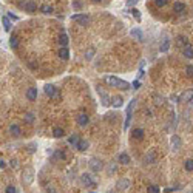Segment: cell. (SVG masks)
<instances>
[{
	"label": "cell",
	"instance_id": "74e56055",
	"mask_svg": "<svg viewBox=\"0 0 193 193\" xmlns=\"http://www.w3.org/2000/svg\"><path fill=\"white\" fill-rule=\"evenodd\" d=\"M185 73H187V76H193V65H187L185 66Z\"/></svg>",
	"mask_w": 193,
	"mask_h": 193
},
{
	"label": "cell",
	"instance_id": "db71d44e",
	"mask_svg": "<svg viewBox=\"0 0 193 193\" xmlns=\"http://www.w3.org/2000/svg\"><path fill=\"white\" fill-rule=\"evenodd\" d=\"M188 104H190V105H191V107H193V98H191V99H190V102H188Z\"/></svg>",
	"mask_w": 193,
	"mask_h": 193
},
{
	"label": "cell",
	"instance_id": "f1b7e54d",
	"mask_svg": "<svg viewBox=\"0 0 193 193\" xmlns=\"http://www.w3.org/2000/svg\"><path fill=\"white\" fill-rule=\"evenodd\" d=\"M40 11H42L43 14H51V13H53V6H51V5H42V6H40Z\"/></svg>",
	"mask_w": 193,
	"mask_h": 193
},
{
	"label": "cell",
	"instance_id": "60d3db41",
	"mask_svg": "<svg viewBox=\"0 0 193 193\" xmlns=\"http://www.w3.org/2000/svg\"><path fill=\"white\" fill-rule=\"evenodd\" d=\"M25 120H27V122H30V124H33V120H34L33 114H31V113H27V114H25Z\"/></svg>",
	"mask_w": 193,
	"mask_h": 193
},
{
	"label": "cell",
	"instance_id": "8d00e7d4",
	"mask_svg": "<svg viewBox=\"0 0 193 193\" xmlns=\"http://www.w3.org/2000/svg\"><path fill=\"white\" fill-rule=\"evenodd\" d=\"M148 193H159V187L158 185H148Z\"/></svg>",
	"mask_w": 193,
	"mask_h": 193
},
{
	"label": "cell",
	"instance_id": "9a60e30c",
	"mask_svg": "<svg viewBox=\"0 0 193 193\" xmlns=\"http://www.w3.org/2000/svg\"><path fill=\"white\" fill-rule=\"evenodd\" d=\"M176 45H178L179 48H184V46L188 45V39H187L185 36H178V39H176Z\"/></svg>",
	"mask_w": 193,
	"mask_h": 193
},
{
	"label": "cell",
	"instance_id": "7402d4cb",
	"mask_svg": "<svg viewBox=\"0 0 193 193\" xmlns=\"http://www.w3.org/2000/svg\"><path fill=\"white\" fill-rule=\"evenodd\" d=\"M76 148H77L79 152H85V150L88 148V142H87L85 139H80V141L77 142V145H76Z\"/></svg>",
	"mask_w": 193,
	"mask_h": 193
},
{
	"label": "cell",
	"instance_id": "e0dca14e",
	"mask_svg": "<svg viewBox=\"0 0 193 193\" xmlns=\"http://www.w3.org/2000/svg\"><path fill=\"white\" fill-rule=\"evenodd\" d=\"M193 98V90H187V91H184L182 93V96H181V101L182 102H190V99Z\"/></svg>",
	"mask_w": 193,
	"mask_h": 193
},
{
	"label": "cell",
	"instance_id": "83f0119b",
	"mask_svg": "<svg viewBox=\"0 0 193 193\" xmlns=\"http://www.w3.org/2000/svg\"><path fill=\"white\" fill-rule=\"evenodd\" d=\"M65 134V131H63V128H60V127H56L54 130H53V136L54 138H62Z\"/></svg>",
	"mask_w": 193,
	"mask_h": 193
},
{
	"label": "cell",
	"instance_id": "44dd1931",
	"mask_svg": "<svg viewBox=\"0 0 193 193\" xmlns=\"http://www.w3.org/2000/svg\"><path fill=\"white\" fill-rule=\"evenodd\" d=\"M131 136H133L134 139L141 141V139L144 138V130H142V128H134V130L131 131Z\"/></svg>",
	"mask_w": 193,
	"mask_h": 193
},
{
	"label": "cell",
	"instance_id": "f6af8a7d",
	"mask_svg": "<svg viewBox=\"0 0 193 193\" xmlns=\"http://www.w3.org/2000/svg\"><path fill=\"white\" fill-rule=\"evenodd\" d=\"M9 165H11L13 168H17V165H19V162H17V159H11V161H9Z\"/></svg>",
	"mask_w": 193,
	"mask_h": 193
},
{
	"label": "cell",
	"instance_id": "681fc988",
	"mask_svg": "<svg viewBox=\"0 0 193 193\" xmlns=\"http://www.w3.org/2000/svg\"><path fill=\"white\" fill-rule=\"evenodd\" d=\"M59 98H60V93L56 90V93H54V96H53V99H59Z\"/></svg>",
	"mask_w": 193,
	"mask_h": 193
},
{
	"label": "cell",
	"instance_id": "4fadbf2b",
	"mask_svg": "<svg viewBox=\"0 0 193 193\" xmlns=\"http://www.w3.org/2000/svg\"><path fill=\"white\" fill-rule=\"evenodd\" d=\"M130 34H131L134 39H138L139 42H142V40H144V34H142V31H141L139 28H133V30L130 31Z\"/></svg>",
	"mask_w": 193,
	"mask_h": 193
},
{
	"label": "cell",
	"instance_id": "836d02e7",
	"mask_svg": "<svg viewBox=\"0 0 193 193\" xmlns=\"http://www.w3.org/2000/svg\"><path fill=\"white\" fill-rule=\"evenodd\" d=\"M184 167H185L187 172H193V159H187L185 164H184Z\"/></svg>",
	"mask_w": 193,
	"mask_h": 193
},
{
	"label": "cell",
	"instance_id": "d6986e66",
	"mask_svg": "<svg viewBox=\"0 0 193 193\" xmlns=\"http://www.w3.org/2000/svg\"><path fill=\"white\" fill-rule=\"evenodd\" d=\"M182 53H184V56H185L187 59H193V48H191L190 45H187V46L182 48Z\"/></svg>",
	"mask_w": 193,
	"mask_h": 193
},
{
	"label": "cell",
	"instance_id": "2e32d148",
	"mask_svg": "<svg viewBox=\"0 0 193 193\" xmlns=\"http://www.w3.org/2000/svg\"><path fill=\"white\" fill-rule=\"evenodd\" d=\"M9 131H11V134H13L14 138H19V136L22 134V130H20V127H19L17 124H13V125L9 127Z\"/></svg>",
	"mask_w": 193,
	"mask_h": 193
},
{
	"label": "cell",
	"instance_id": "8fae6325",
	"mask_svg": "<svg viewBox=\"0 0 193 193\" xmlns=\"http://www.w3.org/2000/svg\"><path fill=\"white\" fill-rule=\"evenodd\" d=\"M27 98H28L30 101H36V99H37V88H36V87L28 88V91H27Z\"/></svg>",
	"mask_w": 193,
	"mask_h": 193
},
{
	"label": "cell",
	"instance_id": "816d5d0a",
	"mask_svg": "<svg viewBox=\"0 0 193 193\" xmlns=\"http://www.w3.org/2000/svg\"><path fill=\"white\" fill-rule=\"evenodd\" d=\"M5 167H6L5 161H2V159H0V168H5Z\"/></svg>",
	"mask_w": 193,
	"mask_h": 193
},
{
	"label": "cell",
	"instance_id": "11a10c76",
	"mask_svg": "<svg viewBox=\"0 0 193 193\" xmlns=\"http://www.w3.org/2000/svg\"><path fill=\"white\" fill-rule=\"evenodd\" d=\"M93 2H102V0H93Z\"/></svg>",
	"mask_w": 193,
	"mask_h": 193
},
{
	"label": "cell",
	"instance_id": "52a82bcc",
	"mask_svg": "<svg viewBox=\"0 0 193 193\" xmlns=\"http://www.w3.org/2000/svg\"><path fill=\"white\" fill-rule=\"evenodd\" d=\"M116 185H117L119 190H127V188L130 187V179H128V178H120V179L116 182Z\"/></svg>",
	"mask_w": 193,
	"mask_h": 193
},
{
	"label": "cell",
	"instance_id": "7dc6e473",
	"mask_svg": "<svg viewBox=\"0 0 193 193\" xmlns=\"http://www.w3.org/2000/svg\"><path fill=\"white\" fill-rule=\"evenodd\" d=\"M46 193H57V191H56V188H54V187H51V185H50V187L46 188Z\"/></svg>",
	"mask_w": 193,
	"mask_h": 193
},
{
	"label": "cell",
	"instance_id": "6da1fadb",
	"mask_svg": "<svg viewBox=\"0 0 193 193\" xmlns=\"http://www.w3.org/2000/svg\"><path fill=\"white\" fill-rule=\"evenodd\" d=\"M105 82L114 88H119V90H128L130 88V84L122 80V79H119V77H114V76H107L105 77Z\"/></svg>",
	"mask_w": 193,
	"mask_h": 193
},
{
	"label": "cell",
	"instance_id": "f546056e",
	"mask_svg": "<svg viewBox=\"0 0 193 193\" xmlns=\"http://www.w3.org/2000/svg\"><path fill=\"white\" fill-rule=\"evenodd\" d=\"M79 141H80V138H79V134H73V136H71V138L68 139V142L71 144V145H74V147L77 145V142H79Z\"/></svg>",
	"mask_w": 193,
	"mask_h": 193
},
{
	"label": "cell",
	"instance_id": "ac0fdd59",
	"mask_svg": "<svg viewBox=\"0 0 193 193\" xmlns=\"http://www.w3.org/2000/svg\"><path fill=\"white\" fill-rule=\"evenodd\" d=\"M117 161H119L120 164H124V165H128L131 159H130V156H128L127 153H120V155H119V158H117Z\"/></svg>",
	"mask_w": 193,
	"mask_h": 193
},
{
	"label": "cell",
	"instance_id": "d6a6232c",
	"mask_svg": "<svg viewBox=\"0 0 193 193\" xmlns=\"http://www.w3.org/2000/svg\"><path fill=\"white\" fill-rule=\"evenodd\" d=\"M130 13H131V16H133V17H134V19H136L138 22H141V19H142V17H141V11H139V9L133 8V9H131Z\"/></svg>",
	"mask_w": 193,
	"mask_h": 193
},
{
	"label": "cell",
	"instance_id": "1f68e13d",
	"mask_svg": "<svg viewBox=\"0 0 193 193\" xmlns=\"http://www.w3.org/2000/svg\"><path fill=\"white\" fill-rule=\"evenodd\" d=\"M53 155H54V159H56V161H60V159H65V153H63L62 150H56V152H54Z\"/></svg>",
	"mask_w": 193,
	"mask_h": 193
},
{
	"label": "cell",
	"instance_id": "8992f818",
	"mask_svg": "<svg viewBox=\"0 0 193 193\" xmlns=\"http://www.w3.org/2000/svg\"><path fill=\"white\" fill-rule=\"evenodd\" d=\"M98 93L101 94V104H102L104 107H110V104H111V101H110V96H108L105 91L99 90V88H98Z\"/></svg>",
	"mask_w": 193,
	"mask_h": 193
},
{
	"label": "cell",
	"instance_id": "f35d334b",
	"mask_svg": "<svg viewBox=\"0 0 193 193\" xmlns=\"http://www.w3.org/2000/svg\"><path fill=\"white\" fill-rule=\"evenodd\" d=\"M155 3H156V6H165L168 3V0H155Z\"/></svg>",
	"mask_w": 193,
	"mask_h": 193
},
{
	"label": "cell",
	"instance_id": "ab89813d",
	"mask_svg": "<svg viewBox=\"0 0 193 193\" xmlns=\"http://www.w3.org/2000/svg\"><path fill=\"white\" fill-rule=\"evenodd\" d=\"M5 193H17V190H16V187H14V185H8V187H6V190H5Z\"/></svg>",
	"mask_w": 193,
	"mask_h": 193
},
{
	"label": "cell",
	"instance_id": "5b68a950",
	"mask_svg": "<svg viewBox=\"0 0 193 193\" xmlns=\"http://www.w3.org/2000/svg\"><path fill=\"white\" fill-rule=\"evenodd\" d=\"M71 19H73L74 22H77L79 25H88V22H90V17L87 14H74Z\"/></svg>",
	"mask_w": 193,
	"mask_h": 193
},
{
	"label": "cell",
	"instance_id": "3957f363",
	"mask_svg": "<svg viewBox=\"0 0 193 193\" xmlns=\"http://www.w3.org/2000/svg\"><path fill=\"white\" fill-rule=\"evenodd\" d=\"M80 182H82V185H85V187H91V188H94V187H98V184H96V181L88 175V173H84L82 176H80Z\"/></svg>",
	"mask_w": 193,
	"mask_h": 193
},
{
	"label": "cell",
	"instance_id": "cb8c5ba5",
	"mask_svg": "<svg viewBox=\"0 0 193 193\" xmlns=\"http://www.w3.org/2000/svg\"><path fill=\"white\" fill-rule=\"evenodd\" d=\"M145 162H147V164L156 162V153H155V152H148V153L145 155Z\"/></svg>",
	"mask_w": 193,
	"mask_h": 193
},
{
	"label": "cell",
	"instance_id": "277c9868",
	"mask_svg": "<svg viewBox=\"0 0 193 193\" xmlns=\"http://www.w3.org/2000/svg\"><path fill=\"white\" fill-rule=\"evenodd\" d=\"M90 167H91V170H93V172H101L102 168H104V162H102L101 159L93 158V159L90 161Z\"/></svg>",
	"mask_w": 193,
	"mask_h": 193
},
{
	"label": "cell",
	"instance_id": "9f6ffc18",
	"mask_svg": "<svg viewBox=\"0 0 193 193\" xmlns=\"http://www.w3.org/2000/svg\"><path fill=\"white\" fill-rule=\"evenodd\" d=\"M107 193H116V191H113V190H111V191H107Z\"/></svg>",
	"mask_w": 193,
	"mask_h": 193
},
{
	"label": "cell",
	"instance_id": "30bf717a",
	"mask_svg": "<svg viewBox=\"0 0 193 193\" xmlns=\"http://www.w3.org/2000/svg\"><path fill=\"white\" fill-rule=\"evenodd\" d=\"M111 105H113L114 108L122 107V105H124V99H122V96H114V98H111Z\"/></svg>",
	"mask_w": 193,
	"mask_h": 193
},
{
	"label": "cell",
	"instance_id": "ba28073f",
	"mask_svg": "<svg viewBox=\"0 0 193 193\" xmlns=\"http://www.w3.org/2000/svg\"><path fill=\"white\" fill-rule=\"evenodd\" d=\"M88 122H90V117H88L87 113H80V114L77 116V124H79L80 127H85Z\"/></svg>",
	"mask_w": 193,
	"mask_h": 193
},
{
	"label": "cell",
	"instance_id": "4316f807",
	"mask_svg": "<svg viewBox=\"0 0 193 193\" xmlns=\"http://www.w3.org/2000/svg\"><path fill=\"white\" fill-rule=\"evenodd\" d=\"M2 23H3V28H5V31H9L11 30V22H9V19L8 17H2Z\"/></svg>",
	"mask_w": 193,
	"mask_h": 193
},
{
	"label": "cell",
	"instance_id": "6f0895ef",
	"mask_svg": "<svg viewBox=\"0 0 193 193\" xmlns=\"http://www.w3.org/2000/svg\"><path fill=\"white\" fill-rule=\"evenodd\" d=\"M91 193H94V191H91Z\"/></svg>",
	"mask_w": 193,
	"mask_h": 193
},
{
	"label": "cell",
	"instance_id": "f5cc1de1",
	"mask_svg": "<svg viewBox=\"0 0 193 193\" xmlns=\"http://www.w3.org/2000/svg\"><path fill=\"white\" fill-rule=\"evenodd\" d=\"M111 172H116V167H114V165L110 167V175H111Z\"/></svg>",
	"mask_w": 193,
	"mask_h": 193
},
{
	"label": "cell",
	"instance_id": "c3c4849f",
	"mask_svg": "<svg viewBox=\"0 0 193 193\" xmlns=\"http://www.w3.org/2000/svg\"><path fill=\"white\" fill-rule=\"evenodd\" d=\"M138 3V0H127V5L128 6H133V5H136Z\"/></svg>",
	"mask_w": 193,
	"mask_h": 193
},
{
	"label": "cell",
	"instance_id": "ffe728a7",
	"mask_svg": "<svg viewBox=\"0 0 193 193\" xmlns=\"http://www.w3.org/2000/svg\"><path fill=\"white\" fill-rule=\"evenodd\" d=\"M54 93H56V87H54V85H50V84H48V85H45V94H46V96H50V98H53V96H54Z\"/></svg>",
	"mask_w": 193,
	"mask_h": 193
},
{
	"label": "cell",
	"instance_id": "7bdbcfd3",
	"mask_svg": "<svg viewBox=\"0 0 193 193\" xmlns=\"http://www.w3.org/2000/svg\"><path fill=\"white\" fill-rule=\"evenodd\" d=\"M36 147H37V144H30V145H28V152L30 153H34L36 152Z\"/></svg>",
	"mask_w": 193,
	"mask_h": 193
},
{
	"label": "cell",
	"instance_id": "484cf974",
	"mask_svg": "<svg viewBox=\"0 0 193 193\" xmlns=\"http://www.w3.org/2000/svg\"><path fill=\"white\" fill-rule=\"evenodd\" d=\"M9 46L13 48V50H17V48H19V39H17L16 36H11V39H9Z\"/></svg>",
	"mask_w": 193,
	"mask_h": 193
},
{
	"label": "cell",
	"instance_id": "f907efd6",
	"mask_svg": "<svg viewBox=\"0 0 193 193\" xmlns=\"http://www.w3.org/2000/svg\"><path fill=\"white\" fill-rule=\"evenodd\" d=\"M8 19H13V20H17V16H14L13 13H9V14H8Z\"/></svg>",
	"mask_w": 193,
	"mask_h": 193
},
{
	"label": "cell",
	"instance_id": "bcb514c9",
	"mask_svg": "<svg viewBox=\"0 0 193 193\" xmlns=\"http://www.w3.org/2000/svg\"><path fill=\"white\" fill-rule=\"evenodd\" d=\"M133 88H134V90L141 88V82H139V80H134V82H133Z\"/></svg>",
	"mask_w": 193,
	"mask_h": 193
},
{
	"label": "cell",
	"instance_id": "e575fe53",
	"mask_svg": "<svg viewBox=\"0 0 193 193\" xmlns=\"http://www.w3.org/2000/svg\"><path fill=\"white\" fill-rule=\"evenodd\" d=\"M134 105H136V99H131V102H130L128 107H127V114H133V108H134Z\"/></svg>",
	"mask_w": 193,
	"mask_h": 193
},
{
	"label": "cell",
	"instance_id": "680465c9",
	"mask_svg": "<svg viewBox=\"0 0 193 193\" xmlns=\"http://www.w3.org/2000/svg\"><path fill=\"white\" fill-rule=\"evenodd\" d=\"M191 193H193V191H191Z\"/></svg>",
	"mask_w": 193,
	"mask_h": 193
},
{
	"label": "cell",
	"instance_id": "d590c367",
	"mask_svg": "<svg viewBox=\"0 0 193 193\" xmlns=\"http://www.w3.org/2000/svg\"><path fill=\"white\" fill-rule=\"evenodd\" d=\"M164 98H162V96H155V104L156 105H164Z\"/></svg>",
	"mask_w": 193,
	"mask_h": 193
},
{
	"label": "cell",
	"instance_id": "b9f144b4",
	"mask_svg": "<svg viewBox=\"0 0 193 193\" xmlns=\"http://www.w3.org/2000/svg\"><path fill=\"white\" fill-rule=\"evenodd\" d=\"M93 54H94V48H90L88 53H85V57H87V59H91V57H93Z\"/></svg>",
	"mask_w": 193,
	"mask_h": 193
},
{
	"label": "cell",
	"instance_id": "ee69618b",
	"mask_svg": "<svg viewBox=\"0 0 193 193\" xmlns=\"http://www.w3.org/2000/svg\"><path fill=\"white\" fill-rule=\"evenodd\" d=\"M73 8H74V9H80V8H82V3L77 2V0H74V2H73Z\"/></svg>",
	"mask_w": 193,
	"mask_h": 193
},
{
	"label": "cell",
	"instance_id": "d4e9b609",
	"mask_svg": "<svg viewBox=\"0 0 193 193\" xmlns=\"http://www.w3.org/2000/svg\"><path fill=\"white\" fill-rule=\"evenodd\" d=\"M168 48H170V40H168L167 37L161 42V51L162 53H165V51H168Z\"/></svg>",
	"mask_w": 193,
	"mask_h": 193
},
{
	"label": "cell",
	"instance_id": "603a6c76",
	"mask_svg": "<svg viewBox=\"0 0 193 193\" xmlns=\"http://www.w3.org/2000/svg\"><path fill=\"white\" fill-rule=\"evenodd\" d=\"M173 11L175 13H184L185 11V5L184 3H181V2H176V3H173Z\"/></svg>",
	"mask_w": 193,
	"mask_h": 193
},
{
	"label": "cell",
	"instance_id": "4dcf8cb0",
	"mask_svg": "<svg viewBox=\"0 0 193 193\" xmlns=\"http://www.w3.org/2000/svg\"><path fill=\"white\" fill-rule=\"evenodd\" d=\"M59 43H60L62 46H66V45H68V36H66L65 33L59 36Z\"/></svg>",
	"mask_w": 193,
	"mask_h": 193
},
{
	"label": "cell",
	"instance_id": "9c48e42d",
	"mask_svg": "<svg viewBox=\"0 0 193 193\" xmlns=\"http://www.w3.org/2000/svg\"><path fill=\"white\" fill-rule=\"evenodd\" d=\"M172 148H173L175 152H178V150L181 148V138L176 136V134L172 136Z\"/></svg>",
	"mask_w": 193,
	"mask_h": 193
},
{
	"label": "cell",
	"instance_id": "5bb4252c",
	"mask_svg": "<svg viewBox=\"0 0 193 193\" xmlns=\"http://www.w3.org/2000/svg\"><path fill=\"white\" fill-rule=\"evenodd\" d=\"M59 57L63 59V60H68L70 59V51H68L66 46H62L60 50H59Z\"/></svg>",
	"mask_w": 193,
	"mask_h": 193
},
{
	"label": "cell",
	"instance_id": "7a4b0ae2",
	"mask_svg": "<svg viewBox=\"0 0 193 193\" xmlns=\"http://www.w3.org/2000/svg\"><path fill=\"white\" fill-rule=\"evenodd\" d=\"M33 181H34V168L27 167L25 170H23V182L27 185H30V184H33Z\"/></svg>",
	"mask_w": 193,
	"mask_h": 193
},
{
	"label": "cell",
	"instance_id": "7c38bea8",
	"mask_svg": "<svg viewBox=\"0 0 193 193\" xmlns=\"http://www.w3.org/2000/svg\"><path fill=\"white\" fill-rule=\"evenodd\" d=\"M23 8H25V11H27V13H34V11L37 9V5L33 2V0H28V2H27L25 5H23Z\"/></svg>",
	"mask_w": 193,
	"mask_h": 193
}]
</instances>
